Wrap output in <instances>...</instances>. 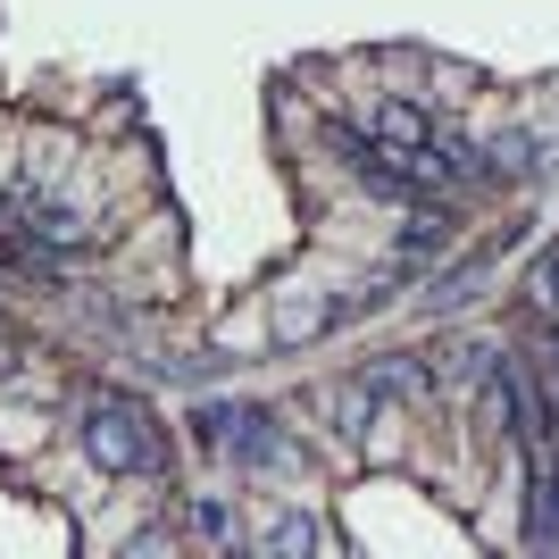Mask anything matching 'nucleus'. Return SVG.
Returning <instances> with one entry per match:
<instances>
[{
    "instance_id": "f257e3e1",
    "label": "nucleus",
    "mask_w": 559,
    "mask_h": 559,
    "mask_svg": "<svg viewBox=\"0 0 559 559\" xmlns=\"http://www.w3.org/2000/svg\"><path fill=\"white\" fill-rule=\"evenodd\" d=\"M75 435H84V460H93L100 476H167V435L151 426V409H142V401L84 393Z\"/></svg>"
},
{
    "instance_id": "f03ea898",
    "label": "nucleus",
    "mask_w": 559,
    "mask_h": 559,
    "mask_svg": "<svg viewBox=\"0 0 559 559\" xmlns=\"http://www.w3.org/2000/svg\"><path fill=\"white\" fill-rule=\"evenodd\" d=\"M192 435H201L210 451H226L234 467H251V476H284V467H301L293 435H284L267 409H251V401H201V409H192Z\"/></svg>"
},
{
    "instance_id": "7ed1b4c3",
    "label": "nucleus",
    "mask_w": 559,
    "mask_h": 559,
    "mask_svg": "<svg viewBox=\"0 0 559 559\" xmlns=\"http://www.w3.org/2000/svg\"><path fill=\"white\" fill-rule=\"evenodd\" d=\"M368 134L384 142L393 159H409V151H426V142H435V117H426L418 100H384V109H376V126H368Z\"/></svg>"
},
{
    "instance_id": "20e7f679",
    "label": "nucleus",
    "mask_w": 559,
    "mask_h": 559,
    "mask_svg": "<svg viewBox=\"0 0 559 559\" xmlns=\"http://www.w3.org/2000/svg\"><path fill=\"white\" fill-rule=\"evenodd\" d=\"M443 242H451V210H443V201H418V217L401 226V259L418 267V259H426V251H443Z\"/></svg>"
},
{
    "instance_id": "39448f33",
    "label": "nucleus",
    "mask_w": 559,
    "mask_h": 559,
    "mask_svg": "<svg viewBox=\"0 0 559 559\" xmlns=\"http://www.w3.org/2000/svg\"><path fill=\"white\" fill-rule=\"evenodd\" d=\"M526 543H559V492L543 476V460H535V492H526Z\"/></svg>"
},
{
    "instance_id": "423d86ee",
    "label": "nucleus",
    "mask_w": 559,
    "mask_h": 559,
    "mask_svg": "<svg viewBox=\"0 0 559 559\" xmlns=\"http://www.w3.org/2000/svg\"><path fill=\"white\" fill-rule=\"evenodd\" d=\"M192 535H201V543H226V501H192Z\"/></svg>"
},
{
    "instance_id": "0eeeda50",
    "label": "nucleus",
    "mask_w": 559,
    "mask_h": 559,
    "mask_svg": "<svg viewBox=\"0 0 559 559\" xmlns=\"http://www.w3.org/2000/svg\"><path fill=\"white\" fill-rule=\"evenodd\" d=\"M543 301L559 309V242H551V251H543Z\"/></svg>"
},
{
    "instance_id": "6e6552de",
    "label": "nucleus",
    "mask_w": 559,
    "mask_h": 559,
    "mask_svg": "<svg viewBox=\"0 0 559 559\" xmlns=\"http://www.w3.org/2000/svg\"><path fill=\"white\" fill-rule=\"evenodd\" d=\"M543 476H551V492H559V443H551V460H543Z\"/></svg>"
}]
</instances>
